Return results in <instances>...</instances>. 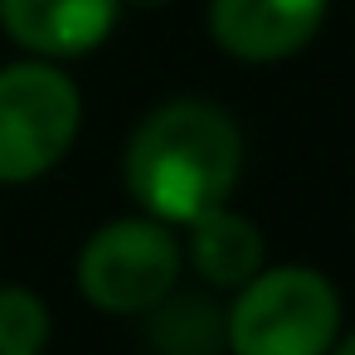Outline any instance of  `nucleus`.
<instances>
[{
	"label": "nucleus",
	"instance_id": "nucleus-1",
	"mask_svg": "<svg viewBox=\"0 0 355 355\" xmlns=\"http://www.w3.org/2000/svg\"><path fill=\"white\" fill-rule=\"evenodd\" d=\"M243 171V137L234 117L200 98L151 107L122 156L127 195L161 224H190L214 205H229Z\"/></svg>",
	"mask_w": 355,
	"mask_h": 355
},
{
	"label": "nucleus",
	"instance_id": "nucleus-2",
	"mask_svg": "<svg viewBox=\"0 0 355 355\" xmlns=\"http://www.w3.org/2000/svg\"><path fill=\"white\" fill-rule=\"evenodd\" d=\"M336 336L340 297L326 272L302 263L258 268L224 316V345L234 355H326Z\"/></svg>",
	"mask_w": 355,
	"mask_h": 355
},
{
	"label": "nucleus",
	"instance_id": "nucleus-3",
	"mask_svg": "<svg viewBox=\"0 0 355 355\" xmlns=\"http://www.w3.org/2000/svg\"><path fill=\"white\" fill-rule=\"evenodd\" d=\"M83 122L78 83L49 64L25 59L0 69V185H30L49 175Z\"/></svg>",
	"mask_w": 355,
	"mask_h": 355
},
{
	"label": "nucleus",
	"instance_id": "nucleus-4",
	"mask_svg": "<svg viewBox=\"0 0 355 355\" xmlns=\"http://www.w3.org/2000/svg\"><path fill=\"white\" fill-rule=\"evenodd\" d=\"M185 253L180 239L171 234V224L137 214V219H112L103 224L73 263V282L78 292L112 316H137L161 306L175 282H180Z\"/></svg>",
	"mask_w": 355,
	"mask_h": 355
},
{
	"label": "nucleus",
	"instance_id": "nucleus-5",
	"mask_svg": "<svg viewBox=\"0 0 355 355\" xmlns=\"http://www.w3.org/2000/svg\"><path fill=\"white\" fill-rule=\"evenodd\" d=\"M331 0H209V35L239 64H282L302 54Z\"/></svg>",
	"mask_w": 355,
	"mask_h": 355
},
{
	"label": "nucleus",
	"instance_id": "nucleus-6",
	"mask_svg": "<svg viewBox=\"0 0 355 355\" xmlns=\"http://www.w3.org/2000/svg\"><path fill=\"white\" fill-rule=\"evenodd\" d=\"M122 0H0V30L25 54L64 64L93 54L112 25Z\"/></svg>",
	"mask_w": 355,
	"mask_h": 355
},
{
	"label": "nucleus",
	"instance_id": "nucleus-7",
	"mask_svg": "<svg viewBox=\"0 0 355 355\" xmlns=\"http://www.w3.org/2000/svg\"><path fill=\"white\" fill-rule=\"evenodd\" d=\"M185 229H190V239L180 243V253L209 287H243L263 268V234L248 214L214 205L200 219H190Z\"/></svg>",
	"mask_w": 355,
	"mask_h": 355
},
{
	"label": "nucleus",
	"instance_id": "nucleus-8",
	"mask_svg": "<svg viewBox=\"0 0 355 355\" xmlns=\"http://www.w3.org/2000/svg\"><path fill=\"white\" fill-rule=\"evenodd\" d=\"M49 306L20 287V282H6L0 287V355H44L49 345Z\"/></svg>",
	"mask_w": 355,
	"mask_h": 355
},
{
	"label": "nucleus",
	"instance_id": "nucleus-9",
	"mask_svg": "<svg viewBox=\"0 0 355 355\" xmlns=\"http://www.w3.org/2000/svg\"><path fill=\"white\" fill-rule=\"evenodd\" d=\"M326 355H355V331H350V336H345V340H340V336H336V345H331V350H326Z\"/></svg>",
	"mask_w": 355,
	"mask_h": 355
},
{
	"label": "nucleus",
	"instance_id": "nucleus-10",
	"mask_svg": "<svg viewBox=\"0 0 355 355\" xmlns=\"http://www.w3.org/2000/svg\"><path fill=\"white\" fill-rule=\"evenodd\" d=\"M122 6H166V0H122Z\"/></svg>",
	"mask_w": 355,
	"mask_h": 355
}]
</instances>
